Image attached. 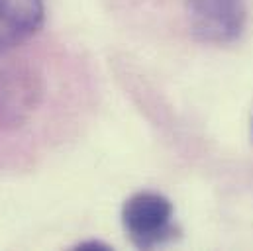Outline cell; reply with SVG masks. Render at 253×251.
I'll return each instance as SVG.
<instances>
[{
    "label": "cell",
    "instance_id": "3",
    "mask_svg": "<svg viewBox=\"0 0 253 251\" xmlns=\"http://www.w3.org/2000/svg\"><path fill=\"white\" fill-rule=\"evenodd\" d=\"M43 22V0H0V53L32 38Z\"/></svg>",
    "mask_w": 253,
    "mask_h": 251
},
{
    "label": "cell",
    "instance_id": "1",
    "mask_svg": "<svg viewBox=\"0 0 253 251\" xmlns=\"http://www.w3.org/2000/svg\"><path fill=\"white\" fill-rule=\"evenodd\" d=\"M122 222L129 240L139 250L163 246L177 236L171 202L155 192L133 194L122 210Z\"/></svg>",
    "mask_w": 253,
    "mask_h": 251
},
{
    "label": "cell",
    "instance_id": "2",
    "mask_svg": "<svg viewBox=\"0 0 253 251\" xmlns=\"http://www.w3.org/2000/svg\"><path fill=\"white\" fill-rule=\"evenodd\" d=\"M190 32L204 43L236 42L248 20V0H187Z\"/></svg>",
    "mask_w": 253,
    "mask_h": 251
},
{
    "label": "cell",
    "instance_id": "4",
    "mask_svg": "<svg viewBox=\"0 0 253 251\" xmlns=\"http://www.w3.org/2000/svg\"><path fill=\"white\" fill-rule=\"evenodd\" d=\"M32 92L24 77L0 75V126L18 120L28 110Z\"/></svg>",
    "mask_w": 253,
    "mask_h": 251
}]
</instances>
